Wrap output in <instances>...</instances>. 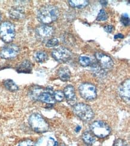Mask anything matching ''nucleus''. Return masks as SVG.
I'll return each instance as SVG.
<instances>
[{
	"label": "nucleus",
	"instance_id": "nucleus-1",
	"mask_svg": "<svg viewBox=\"0 0 130 146\" xmlns=\"http://www.w3.org/2000/svg\"><path fill=\"white\" fill-rule=\"evenodd\" d=\"M53 92V90L51 88L34 86L29 89V95L33 100L52 105L56 102Z\"/></svg>",
	"mask_w": 130,
	"mask_h": 146
},
{
	"label": "nucleus",
	"instance_id": "nucleus-2",
	"mask_svg": "<svg viewBox=\"0 0 130 146\" xmlns=\"http://www.w3.org/2000/svg\"><path fill=\"white\" fill-rule=\"evenodd\" d=\"M59 17V11L56 6L53 5L42 6L37 12V19L44 25L57 21Z\"/></svg>",
	"mask_w": 130,
	"mask_h": 146
},
{
	"label": "nucleus",
	"instance_id": "nucleus-3",
	"mask_svg": "<svg viewBox=\"0 0 130 146\" xmlns=\"http://www.w3.org/2000/svg\"><path fill=\"white\" fill-rule=\"evenodd\" d=\"M29 124L31 129L38 133H44L49 129L47 121L39 113H33L29 116Z\"/></svg>",
	"mask_w": 130,
	"mask_h": 146
},
{
	"label": "nucleus",
	"instance_id": "nucleus-4",
	"mask_svg": "<svg viewBox=\"0 0 130 146\" xmlns=\"http://www.w3.org/2000/svg\"><path fill=\"white\" fill-rule=\"evenodd\" d=\"M73 112L80 119L86 122L91 121L94 117V113L92 108L82 102L78 103L74 106Z\"/></svg>",
	"mask_w": 130,
	"mask_h": 146
},
{
	"label": "nucleus",
	"instance_id": "nucleus-5",
	"mask_svg": "<svg viewBox=\"0 0 130 146\" xmlns=\"http://www.w3.org/2000/svg\"><path fill=\"white\" fill-rule=\"evenodd\" d=\"M90 129L93 135L100 138H104L111 133L109 126L103 121H94L90 125Z\"/></svg>",
	"mask_w": 130,
	"mask_h": 146
},
{
	"label": "nucleus",
	"instance_id": "nucleus-6",
	"mask_svg": "<svg viewBox=\"0 0 130 146\" xmlns=\"http://www.w3.org/2000/svg\"><path fill=\"white\" fill-rule=\"evenodd\" d=\"M15 35V27L13 23L5 21L0 24V38L4 42L9 43L13 41Z\"/></svg>",
	"mask_w": 130,
	"mask_h": 146
},
{
	"label": "nucleus",
	"instance_id": "nucleus-7",
	"mask_svg": "<svg viewBox=\"0 0 130 146\" xmlns=\"http://www.w3.org/2000/svg\"><path fill=\"white\" fill-rule=\"evenodd\" d=\"M79 94L82 98L88 101L95 100L97 96V88L95 85L89 83H84L79 87Z\"/></svg>",
	"mask_w": 130,
	"mask_h": 146
},
{
	"label": "nucleus",
	"instance_id": "nucleus-8",
	"mask_svg": "<svg viewBox=\"0 0 130 146\" xmlns=\"http://www.w3.org/2000/svg\"><path fill=\"white\" fill-rule=\"evenodd\" d=\"M52 56L58 62L65 63L71 59L73 53L66 47H59L52 50Z\"/></svg>",
	"mask_w": 130,
	"mask_h": 146
},
{
	"label": "nucleus",
	"instance_id": "nucleus-9",
	"mask_svg": "<svg viewBox=\"0 0 130 146\" xmlns=\"http://www.w3.org/2000/svg\"><path fill=\"white\" fill-rule=\"evenodd\" d=\"M95 56L98 62V64L102 70H109L113 66V60L107 54L101 52H97Z\"/></svg>",
	"mask_w": 130,
	"mask_h": 146
},
{
	"label": "nucleus",
	"instance_id": "nucleus-10",
	"mask_svg": "<svg viewBox=\"0 0 130 146\" xmlns=\"http://www.w3.org/2000/svg\"><path fill=\"white\" fill-rule=\"evenodd\" d=\"M20 49L17 45L9 44L4 47L0 52V57L9 59L15 58L19 53Z\"/></svg>",
	"mask_w": 130,
	"mask_h": 146
},
{
	"label": "nucleus",
	"instance_id": "nucleus-11",
	"mask_svg": "<svg viewBox=\"0 0 130 146\" xmlns=\"http://www.w3.org/2000/svg\"><path fill=\"white\" fill-rule=\"evenodd\" d=\"M118 93L121 98L129 104L130 101V80L129 78L126 79L121 84L118 89Z\"/></svg>",
	"mask_w": 130,
	"mask_h": 146
},
{
	"label": "nucleus",
	"instance_id": "nucleus-12",
	"mask_svg": "<svg viewBox=\"0 0 130 146\" xmlns=\"http://www.w3.org/2000/svg\"><path fill=\"white\" fill-rule=\"evenodd\" d=\"M53 33L54 29L53 27L47 25L39 26L35 29L37 36L41 40H45L51 37Z\"/></svg>",
	"mask_w": 130,
	"mask_h": 146
},
{
	"label": "nucleus",
	"instance_id": "nucleus-13",
	"mask_svg": "<svg viewBox=\"0 0 130 146\" xmlns=\"http://www.w3.org/2000/svg\"><path fill=\"white\" fill-rule=\"evenodd\" d=\"M64 94L67 102L70 106L74 107L77 104V96L74 88L71 85H68L64 90Z\"/></svg>",
	"mask_w": 130,
	"mask_h": 146
},
{
	"label": "nucleus",
	"instance_id": "nucleus-14",
	"mask_svg": "<svg viewBox=\"0 0 130 146\" xmlns=\"http://www.w3.org/2000/svg\"><path fill=\"white\" fill-rule=\"evenodd\" d=\"M9 15L11 19L19 20L25 17V11L21 7H13L10 9Z\"/></svg>",
	"mask_w": 130,
	"mask_h": 146
},
{
	"label": "nucleus",
	"instance_id": "nucleus-15",
	"mask_svg": "<svg viewBox=\"0 0 130 146\" xmlns=\"http://www.w3.org/2000/svg\"><path fill=\"white\" fill-rule=\"evenodd\" d=\"M32 64L28 60H25L16 67V71L19 73H30L32 71Z\"/></svg>",
	"mask_w": 130,
	"mask_h": 146
},
{
	"label": "nucleus",
	"instance_id": "nucleus-16",
	"mask_svg": "<svg viewBox=\"0 0 130 146\" xmlns=\"http://www.w3.org/2000/svg\"><path fill=\"white\" fill-rule=\"evenodd\" d=\"M57 74L59 78L63 82L69 81L71 77V72L69 68L66 67V66H63V67L59 68Z\"/></svg>",
	"mask_w": 130,
	"mask_h": 146
},
{
	"label": "nucleus",
	"instance_id": "nucleus-17",
	"mask_svg": "<svg viewBox=\"0 0 130 146\" xmlns=\"http://www.w3.org/2000/svg\"><path fill=\"white\" fill-rule=\"evenodd\" d=\"M69 3L73 8L83 9L89 4V1L86 0H71L69 1Z\"/></svg>",
	"mask_w": 130,
	"mask_h": 146
},
{
	"label": "nucleus",
	"instance_id": "nucleus-18",
	"mask_svg": "<svg viewBox=\"0 0 130 146\" xmlns=\"http://www.w3.org/2000/svg\"><path fill=\"white\" fill-rule=\"evenodd\" d=\"M34 58L35 60V61L39 63L44 62L47 60L48 59V55L47 54L44 52L39 50L36 52L34 54Z\"/></svg>",
	"mask_w": 130,
	"mask_h": 146
},
{
	"label": "nucleus",
	"instance_id": "nucleus-19",
	"mask_svg": "<svg viewBox=\"0 0 130 146\" xmlns=\"http://www.w3.org/2000/svg\"><path fill=\"white\" fill-rule=\"evenodd\" d=\"M82 138L85 143L88 145H92L95 143V138L94 135L89 131L85 132L82 136Z\"/></svg>",
	"mask_w": 130,
	"mask_h": 146
},
{
	"label": "nucleus",
	"instance_id": "nucleus-20",
	"mask_svg": "<svg viewBox=\"0 0 130 146\" xmlns=\"http://www.w3.org/2000/svg\"><path fill=\"white\" fill-rule=\"evenodd\" d=\"M4 85L5 88L10 92H16L19 89L17 85L11 79H7V80H5Z\"/></svg>",
	"mask_w": 130,
	"mask_h": 146
},
{
	"label": "nucleus",
	"instance_id": "nucleus-21",
	"mask_svg": "<svg viewBox=\"0 0 130 146\" xmlns=\"http://www.w3.org/2000/svg\"><path fill=\"white\" fill-rule=\"evenodd\" d=\"M79 62L80 64L83 66H88L92 65V59L87 55H81L79 58Z\"/></svg>",
	"mask_w": 130,
	"mask_h": 146
},
{
	"label": "nucleus",
	"instance_id": "nucleus-22",
	"mask_svg": "<svg viewBox=\"0 0 130 146\" xmlns=\"http://www.w3.org/2000/svg\"><path fill=\"white\" fill-rule=\"evenodd\" d=\"M53 96L55 101L60 102L63 101L64 98L65 96L64 92L62 90H56L53 92Z\"/></svg>",
	"mask_w": 130,
	"mask_h": 146
},
{
	"label": "nucleus",
	"instance_id": "nucleus-23",
	"mask_svg": "<svg viewBox=\"0 0 130 146\" xmlns=\"http://www.w3.org/2000/svg\"><path fill=\"white\" fill-rule=\"evenodd\" d=\"M108 19V15H107L106 11L104 9L100 10V12L97 16V20L98 21H106Z\"/></svg>",
	"mask_w": 130,
	"mask_h": 146
},
{
	"label": "nucleus",
	"instance_id": "nucleus-24",
	"mask_svg": "<svg viewBox=\"0 0 130 146\" xmlns=\"http://www.w3.org/2000/svg\"><path fill=\"white\" fill-rule=\"evenodd\" d=\"M59 44V41L57 38H52L48 40L46 42V46L47 47H53L57 46Z\"/></svg>",
	"mask_w": 130,
	"mask_h": 146
},
{
	"label": "nucleus",
	"instance_id": "nucleus-25",
	"mask_svg": "<svg viewBox=\"0 0 130 146\" xmlns=\"http://www.w3.org/2000/svg\"><path fill=\"white\" fill-rule=\"evenodd\" d=\"M121 22L122 25L125 27H127L129 25V19L127 14H123L122 15Z\"/></svg>",
	"mask_w": 130,
	"mask_h": 146
},
{
	"label": "nucleus",
	"instance_id": "nucleus-26",
	"mask_svg": "<svg viewBox=\"0 0 130 146\" xmlns=\"http://www.w3.org/2000/svg\"><path fill=\"white\" fill-rule=\"evenodd\" d=\"M113 146H129L127 142L124 139L118 138L116 139L114 142Z\"/></svg>",
	"mask_w": 130,
	"mask_h": 146
},
{
	"label": "nucleus",
	"instance_id": "nucleus-27",
	"mask_svg": "<svg viewBox=\"0 0 130 146\" xmlns=\"http://www.w3.org/2000/svg\"><path fill=\"white\" fill-rule=\"evenodd\" d=\"M35 144L33 141L31 139H26L19 143L17 146H34Z\"/></svg>",
	"mask_w": 130,
	"mask_h": 146
},
{
	"label": "nucleus",
	"instance_id": "nucleus-28",
	"mask_svg": "<svg viewBox=\"0 0 130 146\" xmlns=\"http://www.w3.org/2000/svg\"><path fill=\"white\" fill-rule=\"evenodd\" d=\"M104 30H105V31H106V33H111V32H112V31H113L114 27H113V26H112V25H106V26H104Z\"/></svg>",
	"mask_w": 130,
	"mask_h": 146
},
{
	"label": "nucleus",
	"instance_id": "nucleus-29",
	"mask_svg": "<svg viewBox=\"0 0 130 146\" xmlns=\"http://www.w3.org/2000/svg\"><path fill=\"white\" fill-rule=\"evenodd\" d=\"M123 38V35H122V34H118L115 36V38Z\"/></svg>",
	"mask_w": 130,
	"mask_h": 146
},
{
	"label": "nucleus",
	"instance_id": "nucleus-30",
	"mask_svg": "<svg viewBox=\"0 0 130 146\" xmlns=\"http://www.w3.org/2000/svg\"><path fill=\"white\" fill-rule=\"evenodd\" d=\"M100 2L101 4L103 5H104V6L107 5V4H108V1H100Z\"/></svg>",
	"mask_w": 130,
	"mask_h": 146
},
{
	"label": "nucleus",
	"instance_id": "nucleus-31",
	"mask_svg": "<svg viewBox=\"0 0 130 146\" xmlns=\"http://www.w3.org/2000/svg\"><path fill=\"white\" fill-rule=\"evenodd\" d=\"M1 13H0V21H1Z\"/></svg>",
	"mask_w": 130,
	"mask_h": 146
}]
</instances>
